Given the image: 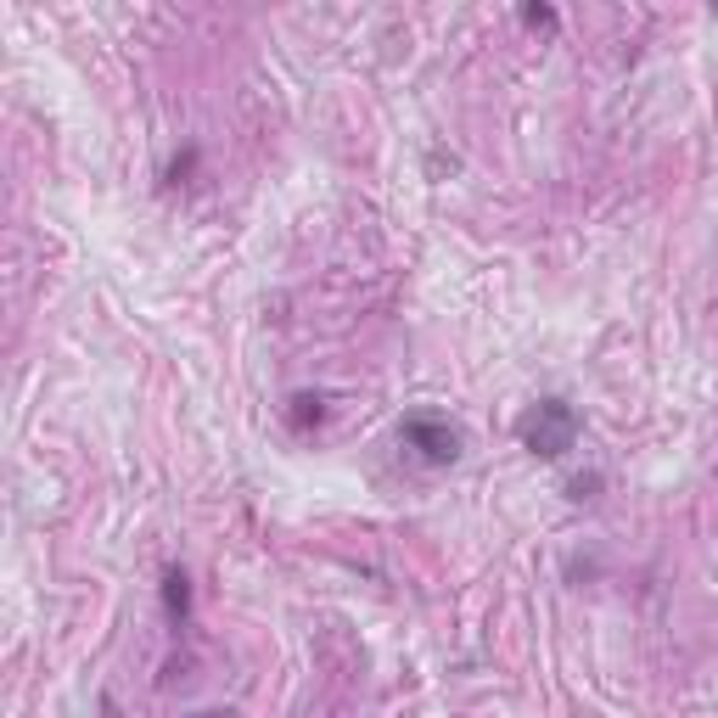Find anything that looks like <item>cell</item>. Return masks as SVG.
I'll return each mask as SVG.
<instances>
[{
  "label": "cell",
  "instance_id": "1",
  "mask_svg": "<svg viewBox=\"0 0 718 718\" xmlns=\"http://www.w3.org/2000/svg\"><path fill=\"white\" fill-rule=\"evenodd\" d=\"M516 438L528 454H539V461H562L578 444V410L567 399H539L516 415Z\"/></svg>",
  "mask_w": 718,
  "mask_h": 718
},
{
  "label": "cell",
  "instance_id": "2",
  "mask_svg": "<svg viewBox=\"0 0 718 718\" xmlns=\"http://www.w3.org/2000/svg\"><path fill=\"white\" fill-rule=\"evenodd\" d=\"M399 444L415 454V461H427V466H454L461 461V427H454L449 415H438V410H410L405 421H399Z\"/></svg>",
  "mask_w": 718,
  "mask_h": 718
},
{
  "label": "cell",
  "instance_id": "3",
  "mask_svg": "<svg viewBox=\"0 0 718 718\" xmlns=\"http://www.w3.org/2000/svg\"><path fill=\"white\" fill-rule=\"evenodd\" d=\"M163 617H169L175 634L191 624V578H185V567H169V573H163Z\"/></svg>",
  "mask_w": 718,
  "mask_h": 718
},
{
  "label": "cell",
  "instance_id": "4",
  "mask_svg": "<svg viewBox=\"0 0 718 718\" xmlns=\"http://www.w3.org/2000/svg\"><path fill=\"white\" fill-rule=\"evenodd\" d=\"M286 421H292V433H309V427H320V421H325V399H320V394H292V405H286Z\"/></svg>",
  "mask_w": 718,
  "mask_h": 718
},
{
  "label": "cell",
  "instance_id": "5",
  "mask_svg": "<svg viewBox=\"0 0 718 718\" xmlns=\"http://www.w3.org/2000/svg\"><path fill=\"white\" fill-rule=\"evenodd\" d=\"M601 495V472H578L567 477V500H595Z\"/></svg>",
  "mask_w": 718,
  "mask_h": 718
},
{
  "label": "cell",
  "instance_id": "6",
  "mask_svg": "<svg viewBox=\"0 0 718 718\" xmlns=\"http://www.w3.org/2000/svg\"><path fill=\"white\" fill-rule=\"evenodd\" d=\"M522 17H528L534 28H550V23H556V12H550V7H528V12H522Z\"/></svg>",
  "mask_w": 718,
  "mask_h": 718
},
{
  "label": "cell",
  "instance_id": "7",
  "mask_svg": "<svg viewBox=\"0 0 718 718\" xmlns=\"http://www.w3.org/2000/svg\"><path fill=\"white\" fill-rule=\"evenodd\" d=\"M197 718H231V713H197Z\"/></svg>",
  "mask_w": 718,
  "mask_h": 718
}]
</instances>
